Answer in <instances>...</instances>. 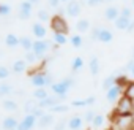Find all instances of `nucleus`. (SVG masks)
Listing matches in <instances>:
<instances>
[{"label": "nucleus", "mask_w": 134, "mask_h": 130, "mask_svg": "<svg viewBox=\"0 0 134 130\" xmlns=\"http://www.w3.org/2000/svg\"><path fill=\"white\" fill-rule=\"evenodd\" d=\"M54 83L55 81H54L52 75L47 73V72H44L43 68L30 72V84L33 87H51Z\"/></svg>", "instance_id": "nucleus-1"}, {"label": "nucleus", "mask_w": 134, "mask_h": 130, "mask_svg": "<svg viewBox=\"0 0 134 130\" xmlns=\"http://www.w3.org/2000/svg\"><path fill=\"white\" fill-rule=\"evenodd\" d=\"M110 130H132V113L129 114H112L110 113Z\"/></svg>", "instance_id": "nucleus-2"}, {"label": "nucleus", "mask_w": 134, "mask_h": 130, "mask_svg": "<svg viewBox=\"0 0 134 130\" xmlns=\"http://www.w3.org/2000/svg\"><path fill=\"white\" fill-rule=\"evenodd\" d=\"M51 29L52 32H58V33H66L68 35L70 33V26L68 22H66L65 16H60V14H54L51 18Z\"/></svg>", "instance_id": "nucleus-3"}, {"label": "nucleus", "mask_w": 134, "mask_h": 130, "mask_svg": "<svg viewBox=\"0 0 134 130\" xmlns=\"http://www.w3.org/2000/svg\"><path fill=\"white\" fill-rule=\"evenodd\" d=\"M134 111V106H132V100H129L126 95H121L118 98V102L115 103V108L112 111V114H129Z\"/></svg>", "instance_id": "nucleus-4"}, {"label": "nucleus", "mask_w": 134, "mask_h": 130, "mask_svg": "<svg viewBox=\"0 0 134 130\" xmlns=\"http://www.w3.org/2000/svg\"><path fill=\"white\" fill-rule=\"evenodd\" d=\"M32 51H33V52L38 56V59L41 60V59H44L46 54L51 51V43H49L47 40H35Z\"/></svg>", "instance_id": "nucleus-5"}, {"label": "nucleus", "mask_w": 134, "mask_h": 130, "mask_svg": "<svg viewBox=\"0 0 134 130\" xmlns=\"http://www.w3.org/2000/svg\"><path fill=\"white\" fill-rule=\"evenodd\" d=\"M32 13H33V3L32 2L24 0V2L19 3V7H18V18L21 21H29L32 18Z\"/></svg>", "instance_id": "nucleus-6"}, {"label": "nucleus", "mask_w": 134, "mask_h": 130, "mask_svg": "<svg viewBox=\"0 0 134 130\" xmlns=\"http://www.w3.org/2000/svg\"><path fill=\"white\" fill-rule=\"evenodd\" d=\"M49 89H51V94H54V95L60 97L62 100H65V98H66V95H68V92H70V87L66 86L63 81H57V83H54Z\"/></svg>", "instance_id": "nucleus-7"}, {"label": "nucleus", "mask_w": 134, "mask_h": 130, "mask_svg": "<svg viewBox=\"0 0 134 130\" xmlns=\"http://www.w3.org/2000/svg\"><path fill=\"white\" fill-rule=\"evenodd\" d=\"M65 11L70 18H79L81 11H82V5L77 2V0H70L65 7Z\"/></svg>", "instance_id": "nucleus-8"}, {"label": "nucleus", "mask_w": 134, "mask_h": 130, "mask_svg": "<svg viewBox=\"0 0 134 130\" xmlns=\"http://www.w3.org/2000/svg\"><path fill=\"white\" fill-rule=\"evenodd\" d=\"M62 102H63V100H62L60 97H57V95L51 94V95H47L46 98L40 100V102H38V106H40V108H43V109H46V111H49L52 106H55L57 103H62Z\"/></svg>", "instance_id": "nucleus-9"}, {"label": "nucleus", "mask_w": 134, "mask_h": 130, "mask_svg": "<svg viewBox=\"0 0 134 130\" xmlns=\"http://www.w3.org/2000/svg\"><path fill=\"white\" fill-rule=\"evenodd\" d=\"M121 95H123V89H121L120 86H117V84L106 91V100L110 102V103H114V105L118 102V98H120Z\"/></svg>", "instance_id": "nucleus-10"}, {"label": "nucleus", "mask_w": 134, "mask_h": 130, "mask_svg": "<svg viewBox=\"0 0 134 130\" xmlns=\"http://www.w3.org/2000/svg\"><path fill=\"white\" fill-rule=\"evenodd\" d=\"M46 33H47V29L44 27V24L43 22H33L32 24V35L36 38V40H43L44 37H46Z\"/></svg>", "instance_id": "nucleus-11"}, {"label": "nucleus", "mask_w": 134, "mask_h": 130, "mask_svg": "<svg viewBox=\"0 0 134 130\" xmlns=\"http://www.w3.org/2000/svg\"><path fill=\"white\" fill-rule=\"evenodd\" d=\"M82 124H84V117L79 114H74L68 119V128L70 130H82Z\"/></svg>", "instance_id": "nucleus-12"}, {"label": "nucleus", "mask_w": 134, "mask_h": 130, "mask_svg": "<svg viewBox=\"0 0 134 130\" xmlns=\"http://www.w3.org/2000/svg\"><path fill=\"white\" fill-rule=\"evenodd\" d=\"M99 70H101V65H99V59L96 56H92L90 60H88V72L92 76H98L99 75Z\"/></svg>", "instance_id": "nucleus-13"}, {"label": "nucleus", "mask_w": 134, "mask_h": 130, "mask_svg": "<svg viewBox=\"0 0 134 130\" xmlns=\"http://www.w3.org/2000/svg\"><path fill=\"white\" fill-rule=\"evenodd\" d=\"M54 124V114L52 113H49V111H46L41 117H38V127L40 128H46V127H49V125H52Z\"/></svg>", "instance_id": "nucleus-14"}, {"label": "nucleus", "mask_w": 134, "mask_h": 130, "mask_svg": "<svg viewBox=\"0 0 134 130\" xmlns=\"http://www.w3.org/2000/svg\"><path fill=\"white\" fill-rule=\"evenodd\" d=\"M27 68H29V63L24 60V59H16L14 62H13V65H11V72L13 73H24V72H27Z\"/></svg>", "instance_id": "nucleus-15"}, {"label": "nucleus", "mask_w": 134, "mask_h": 130, "mask_svg": "<svg viewBox=\"0 0 134 130\" xmlns=\"http://www.w3.org/2000/svg\"><path fill=\"white\" fill-rule=\"evenodd\" d=\"M120 16V10L117 8V7H114V5H110V7H107L106 10H104V19L106 21H110V22H115V19Z\"/></svg>", "instance_id": "nucleus-16"}, {"label": "nucleus", "mask_w": 134, "mask_h": 130, "mask_svg": "<svg viewBox=\"0 0 134 130\" xmlns=\"http://www.w3.org/2000/svg\"><path fill=\"white\" fill-rule=\"evenodd\" d=\"M112 40H114L112 30H109L107 27H103L101 32H99V37H98V41L99 43H104V44H109V43H112Z\"/></svg>", "instance_id": "nucleus-17"}, {"label": "nucleus", "mask_w": 134, "mask_h": 130, "mask_svg": "<svg viewBox=\"0 0 134 130\" xmlns=\"http://www.w3.org/2000/svg\"><path fill=\"white\" fill-rule=\"evenodd\" d=\"M68 41H70V38H68V35H66V33L52 32V43H54L55 46H65Z\"/></svg>", "instance_id": "nucleus-18"}, {"label": "nucleus", "mask_w": 134, "mask_h": 130, "mask_svg": "<svg viewBox=\"0 0 134 130\" xmlns=\"http://www.w3.org/2000/svg\"><path fill=\"white\" fill-rule=\"evenodd\" d=\"M84 65H85V60L82 56H76L73 60H71V72L73 73H77L84 68Z\"/></svg>", "instance_id": "nucleus-19"}, {"label": "nucleus", "mask_w": 134, "mask_h": 130, "mask_svg": "<svg viewBox=\"0 0 134 130\" xmlns=\"http://www.w3.org/2000/svg\"><path fill=\"white\" fill-rule=\"evenodd\" d=\"M18 124H19V121H18L14 116H7V117L2 121V127H3V130L18 128Z\"/></svg>", "instance_id": "nucleus-20"}, {"label": "nucleus", "mask_w": 134, "mask_h": 130, "mask_svg": "<svg viewBox=\"0 0 134 130\" xmlns=\"http://www.w3.org/2000/svg\"><path fill=\"white\" fill-rule=\"evenodd\" d=\"M76 30H77V33H85V32H88V30H90V21H88L87 18L77 19V22H76Z\"/></svg>", "instance_id": "nucleus-21"}, {"label": "nucleus", "mask_w": 134, "mask_h": 130, "mask_svg": "<svg viewBox=\"0 0 134 130\" xmlns=\"http://www.w3.org/2000/svg\"><path fill=\"white\" fill-rule=\"evenodd\" d=\"M129 22H131V19H126V18H123V16H118V18L115 19L114 26H115L117 30H123V32H126V29L129 27Z\"/></svg>", "instance_id": "nucleus-22"}, {"label": "nucleus", "mask_w": 134, "mask_h": 130, "mask_svg": "<svg viewBox=\"0 0 134 130\" xmlns=\"http://www.w3.org/2000/svg\"><path fill=\"white\" fill-rule=\"evenodd\" d=\"M47 95H51V92L47 91V87H35V91L32 92V97L35 98V100H43V98H46Z\"/></svg>", "instance_id": "nucleus-23"}, {"label": "nucleus", "mask_w": 134, "mask_h": 130, "mask_svg": "<svg viewBox=\"0 0 134 130\" xmlns=\"http://www.w3.org/2000/svg\"><path fill=\"white\" fill-rule=\"evenodd\" d=\"M19 37L16 35V33H7V37H5V44L8 46V48H18L19 46Z\"/></svg>", "instance_id": "nucleus-24"}, {"label": "nucleus", "mask_w": 134, "mask_h": 130, "mask_svg": "<svg viewBox=\"0 0 134 130\" xmlns=\"http://www.w3.org/2000/svg\"><path fill=\"white\" fill-rule=\"evenodd\" d=\"M70 44H71L73 48H76V49L82 48V46H84V37H82V33H74V35H71V37H70Z\"/></svg>", "instance_id": "nucleus-25"}, {"label": "nucleus", "mask_w": 134, "mask_h": 130, "mask_svg": "<svg viewBox=\"0 0 134 130\" xmlns=\"http://www.w3.org/2000/svg\"><path fill=\"white\" fill-rule=\"evenodd\" d=\"M2 106H3V109H7V111H10V113H14V111H18V108H19L18 102H16V100H11V98H3Z\"/></svg>", "instance_id": "nucleus-26"}, {"label": "nucleus", "mask_w": 134, "mask_h": 130, "mask_svg": "<svg viewBox=\"0 0 134 130\" xmlns=\"http://www.w3.org/2000/svg\"><path fill=\"white\" fill-rule=\"evenodd\" d=\"M68 111H70V106L66 105V103H63V102H62V103H57L55 106H52V108L49 109V113H52V114H55V113H57V114H66Z\"/></svg>", "instance_id": "nucleus-27"}, {"label": "nucleus", "mask_w": 134, "mask_h": 130, "mask_svg": "<svg viewBox=\"0 0 134 130\" xmlns=\"http://www.w3.org/2000/svg\"><path fill=\"white\" fill-rule=\"evenodd\" d=\"M13 94V87L11 84H8L7 81H2L0 83V98H7L8 95Z\"/></svg>", "instance_id": "nucleus-28"}, {"label": "nucleus", "mask_w": 134, "mask_h": 130, "mask_svg": "<svg viewBox=\"0 0 134 130\" xmlns=\"http://www.w3.org/2000/svg\"><path fill=\"white\" fill-rule=\"evenodd\" d=\"M33 41H35V40H32V37H21V40H19V46L27 52V51H32V48H33Z\"/></svg>", "instance_id": "nucleus-29"}, {"label": "nucleus", "mask_w": 134, "mask_h": 130, "mask_svg": "<svg viewBox=\"0 0 134 130\" xmlns=\"http://www.w3.org/2000/svg\"><path fill=\"white\" fill-rule=\"evenodd\" d=\"M22 108H24V113H25V114H32V113L38 108V100H35V98H33V100H25Z\"/></svg>", "instance_id": "nucleus-30"}, {"label": "nucleus", "mask_w": 134, "mask_h": 130, "mask_svg": "<svg viewBox=\"0 0 134 130\" xmlns=\"http://www.w3.org/2000/svg\"><path fill=\"white\" fill-rule=\"evenodd\" d=\"M36 16H38V21L43 22V24H44V22H51V18H52L51 13H49L47 10H44V8H40L38 13H36Z\"/></svg>", "instance_id": "nucleus-31"}, {"label": "nucleus", "mask_w": 134, "mask_h": 130, "mask_svg": "<svg viewBox=\"0 0 134 130\" xmlns=\"http://www.w3.org/2000/svg\"><path fill=\"white\" fill-rule=\"evenodd\" d=\"M129 81H131V78H129L128 75H115V84L120 86L121 89H125Z\"/></svg>", "instance_id": "nucleus-32"}, {"label": "nucleus", "mask_w": 134, "mask_h": 130, "mask_svg": "<svg viewBox=\"0 0 134 130\" xmlns=\"http://www.w3.org/2000/svg\"><path fill=\"white\" fill-rule=\"evenodd\" d=\"M22 122H24V124H25V125L32 130V128L38 124V117H35L33 114H25V116L22 117Z\"/></svg>", "instance_id": "nucleus-33"}, {"label": "nucleus", "mask_w": 134, "mask_h": 130, "mask_svg": "<svg viewBox=\"0 0 134 130\" xmlns=\"http://www.w3.org/2000/svg\"><path fill=\"white\" fill-rule=\"evenodd\" d=\"M104 124H106V117H104V114L96 113V116H95V119H93V122H92L90 125H92L93 128H101Z\"/></svg>", "instance_id": "nucleus-34"}, {"label": "nucleus", "mask_w": 134, "mask_h": 130, "mask_svg": "<svg viewBox=\"0 0 134 130\" xmlns=\"http://www.w3.org/2000/svg\"><path fill=\"white\" fill-rule=\"evenodd\" d=\"M123 95H126L129 100L134 102V79H131V81L128 83V86L123 89Z\"/></svg>", "instance_id": "nucleus-35"}, {"label": "nucleus", "mask_w": 134, "mask_h": 130, "mask_svg": "<svg viewBox=\"0 0 134 130\" xmlns=\"http://www.w3.org/2000/svg\"><path fill=\"white\" fill-rule=\"evenodd\" d=\"M103 91H107V89H110L112 86H115V75H109V76H106L104 79H103Z\"/></svg>", "instance_id": "nucleus-36"}, {"label": "nucleus", "mask_w": 134, "mask_h": 130, "mask_svg": "<svg viewBox=\"0 0 134 130\" xmlns=\"http://www.w3.org/2000/svg\"><path fill=\"white\" fill-rule=\"evenodd\" d=\"M24 60H25L29 65H33V63H35V62H38L40 59H38V56H36L33 51H27V52H25V56H24Z\"/></svg>", "instance_id": "nucleus-37"}, {"label": "nucleus", "mask_w": 134, "mask_h": 130, "mask_svg": "<svg viewBox=\"0 0 134 130\" xmlns=\"http://www.w3.org/2000/svg\"><path fill=\"white\" fill-rule=\"evenodd\" d=\"M11 75V68H8L7 65H0V81H7Z\"/></svg>", "instance_id": "nucleus-38"}, {"label": "nucleus", "mask_w": 134, "mask_h": 130, "mask_svg": "<svg viewBox=\"0 0 134 130\" xmlns=\"http://www.w3.org/2000/svg\"><path fill=\"white\" fill-rule=\"evenodd\" d=\"M120 16H123V18H126V19H132V16H134L132 8H131V7H123V8L120 10Z\"/></svg>", "instance_id": "nucleus-39"}, {"label": "nucleus", "mask_w": 134, "mask_h": 130, "mask_svg": "<svg viewBox=\"0 0 134 130\" xmlns=\"http://www.w3.org/2000/svg\"><path fill=\"white\" fill-rule=\"evenodd\" d=\"M95 116H96V113L93 111V109H87L85 113H84V122H87V124H92L93 122V119H95Z\"/></svg>", "instance_id": "nucleus-40"}, {"label": "nucleus", "mask_w": 134, "mask_h": 130, "mask_svg": "<svg viewBox=\"0 0 134 130\" xmlns=\"http://www.w3.org/2000/svg\"><path fill=\"white\" fill-rule=\"evenodd\" d=\"M68 128V119H60L58 122L54 124V130H65Z\"/></svg>", "instance_id": "nucleus-41"}, {"label": "nucleus", "mask_w": 134, "mask_h": 130, "mask_svg": "<svg viewBox=\"0 0 134 130\" xmlns=\"http://www.w3.org/2000/svg\"><path fill=\"white\" fill-rule=\"evenodd\" d=\"M11 14V7L7 3H0V16H10Z\"/></svg>", "instance_id": "nucleus-42"}, {"label": "nucleus", "mask_w": 134, "mask_h": 130, "mask_svg": "<svg viewBox=\"0 0 134 130\" xmlns=\"http://www.w3.org/2000/svg\"><path fill=\"white\" fill-rule=\"evenodd\" d=\"M70 106H73V108H85V106H87V100H85V98H77V100H73Z\"/></svg>", "instance_id": "nucleus-43"}, {"label": "nucleus", "mask_w": 134, "mask_h": 130, "mask_svg": "<svg viewBox=\"0 0 134 130\" xmlns=\"http://www.w3.org/2000/svg\"><path fill=\"white\" fill-rule=\"evenodd\" d=\"M125 72H128L129 75H131V78L134 79V59H131V60H128V63L125 65V68H123Z\"/></svg>", "instance_id": "nucleus-44"}, {"label": "nucleus", "mask_w": 134, "mask_h": 130, "mask_svg": "<svg viewBox=\"0 0 134 130\" xmlns=\"http://www.w3.org/2000/svg\"><path fill=\"white\" fill-rule=\"evenodd\" d=\"M62 81H63V83H65L66 86H68L70 89L76 86V79H74V76H65V78H63Z\"/></svg>", "instance_id": "nucleus-45"}, {"label": "nucleus", "mask_w": 134, "mask_h": 130, "mask_svg": "<svg viewBox=\"0 0 134 130\" xmlns=\"http://www.w3.org/2000/svg\"><path fill=\"white\" fill-rule=\"evenodd\" d=\"M101 29H103V26H96V27H93V30H92V40H98Z\"/></svg>", "instance_id": "nucleus-46"}, {"label": "nucleus", "mask_w": 134, "mask_h": 130, "mask_svg": "<svg viewBox=\"0 0 134 130\" xmlns=\"http://www.w3.org/2000/svg\"><path fill=\"white\" fill-rule=\"evenodd\" d=\"M103 2H106V0H87V5H88V7H98V5H101Z\"/></svg>", "instance_id": "nucleus-47"}, {"label": "nucleus", "mask_w": 134, "mask_h": 130, "mask_svg": "<svg viewBox=\"0 0 134 130\" xmlns=\"http://www.w3.org/2000/svg\"><path fill=\"white\" fill-rule=\"evenodd\" d=\"M47 3H49V7H51V8H55V10H57V8L60 7V3H62V2H60V0H47Z\"/></svg>", "instance_id": "nucleus-48"}, {"label": "nucleus", "mask_w": 134, "mask_h": 130, "mask_svg": "<svg viewBox=\"0 0 134 130\" xmlns=\"http://www.w3.org/2000/svg\"><path fill=\"white\" fill-rule=\"evenodd\" d=\"M85 100H87V106H92V105L96 103V97H95V95H90V97H87Z\"/></svg>", "instance_id": "nucleus-49"}, {"label": "nucleus", "mask_w": 134, "mask_h": 130, "mask_svg": "<svg viewBox=\"0 0 134 130\" xmlns=\"http://www.w3.org/2000/svg\"><path fill=\"white\" fill-rule=\"evenodd\" d=\"M16 130H30V128H29V127H27V125H25L22 121H19V124H18V128H16Z\"/></svg>", "instance_id": "nucleus-50"}, {"label": "nucleus", "mask_w": 134, "mask_h": 130, "mask_svg": "<svg viewBox=\"0 0 134 130\" xmlns=\"http://www.w3.org/2000/svg\"><path fill=\"white\" fill-rule=\"evenodd\" d=\"M134 32V19H131V22H129V27L126 29V33H132Z\"/></svg>", "instance_id": "nucleus-51"}, {"label": "nucleus", "mask_w": 134, "mask_h": 130, "mask_svg": "<svg viewBox=\"0 0 134 130\" xmlns=\"http://www.w3.org/2000/svg\"><path fill=\"white\" fill-rule=\"evenodd\" d=\"M29 2H32L33 5H36V3H40V0H29Z\"/></svg>", "instance_id": "nucleus-52"}, {"label": "nucleus", "mask_w": 134, "mask_h": 130, "mask_svg": "<svg viewBox=\"0 0 134 130\" xmlns=\"http://www.w3.org/2000/svg\"><path fill=\"white\" fill-rule=\"evenodd\" d=\"M131 59H134V48L131 49Z\"/></svg>", "instance_id": "nucleus-53"}, {"label": "nucleus", "mask_w": 134, "mask_h": 130, "mask_svg": "<svg viewBox=\"0 0 134 130\" xmlns=\"http://www.w3.org/2000/svg\"><path fill=\"white\" fill-rule=\"evenodd\" d=\"M132 130H134V111H132Z\"/></svg>", "instance_id": "nucleus-54"}, {"label": "nucleus", "mask_w": 134, "mask_h": 130, "mask_svg": "<svg viewBox=\"0 0 134 130\" xmlns=\"http://www.w3.org/2000/svg\"><path fill=\"white\" fill-rule=\"evenodd\" d=\"M60 2H66V3H68V2H70V0H60Z\"/></svg>", "instance_id": "nucleus-55"}, {"label": "nucleus", "mask_w": 134, "mask_h": 130, "mask_svg": "<svg viewBox=\"0 0 134 130\" xmlns=\"http://www.w3.org/2000/svg\"><path fill=\"white\" fill-rule=\"evenodd\" d=\"M107 2H112V0H107Z\"/></svg>", "instance_id": "nucleus-56"}, {"label": "nucleus", "mask_w": 134, "mask_h": 130, "mask_svg": "<svg viewBox=\"0 0 134 130\" xmlns=\"http://www.w3.org/2000/svg\"><path fill=\"white\" fill-rule=\"evenodd\" d=\"M11 130H16V128H11Z\"/></svg>", "instance_id": "nucleus-57"}, {"label": "nucleus", "mask_w": 134, "mask_h": 130, "mask_svg": "<svg viewBox=\"0 0 134 130\" xmlns=\"http://www.w3.org/2000/svg\"><path fill=\"white\" fill-rule=\"evenodd\" d=\"M132 2H134V0H132Z\"/></svg>", "instance_id": "nucleus-58"}]
</instances>
